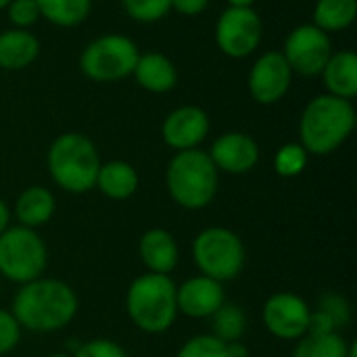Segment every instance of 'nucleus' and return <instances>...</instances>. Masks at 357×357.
<instances>
[{
	"label": "nucleus",
	"instance_id": "1",
	"mask_svg": "<svg viewBox=\"0 0 357 357\" xmlns=\"http://www.w3.org/2000/svg\"><path fill=\"white\" fill-rule=\"evenodd\" d=\"M21 328L52 333L65 328L77 314V297L69 284L54 278H36L21 284L10 312Z\"/></svg>",
	"mask_w": 357,
	"mask_h": 357
},
{
	"label": "nucleus",
	"instance_id": "2",
	"mask_svg": "<svg viewBox=\"0 0 357 357\" xmlns=\"http://www.w3.org/2000/svg\"><path fill=\"white\" fill-rule=\"evenodd\" d=\"M356 128V109L351 100L331 94L314 96L299 117V144L307 155L335 153Z\"/></svg>",
	"mask_w": 357,
	"mask_h": 357
},
{
	"label": "nucleus",
	"instance_id": "3",
	"mask_svg": "<svg viewBox=\"0 0 357 357\" xmlns=\"http://www.w3.org/2000/svg\"><path fill=\"white\" fill-rule=\"evenodd\" d=\"M46 165L52 182L73 195H84L96 184L100 157L94 142L79 132L56 136L48 149Z\"/></svg>",
	"mask_w": 357,
	"mask_h": 357
},
{
	"label": "nucleus",
	"instance_id": "4",
	"mask_svg": "<svg viewBox=\"0 0 357 357\" xmlns=\"http://www.w3.org/2000/svg\"><path fill=\"white\" fill-rule=\"evenodd\" d=\"M165 184L169 197L180 207L197 211L213 201L220 184V172L205 151H178L167 163Z\"/></svg>",
	"mask_w": 357,
	"mask_h": 357
},
{
	"label": "nucleus",
	"instance_id": "5",
	"mask_svg": "<svg viewBox=\"0 0 357 357\" xmlns=\"http://www.w3.org/2000/svg\"><path fill=\"white\" fill-rule=\"evenodd\" d=\"M176 289L167 274L149 272L138 276L126 295V310L134 326L149 335L169 331L178 316Z\"/></svg>",
	"mask_w": 357,
	"mask_h": 357
},
{
	"label": "nucleus",
	"instance_id": "6",
	"mask_svg": "<svg viewBox=\"0 0 357 357\" xmlns=\"http://www.w3.org/2000/svg\"><path fill=\"white\" fill-rule=\"evenodd\" d=\"M140 56L136 42L123 33H105L88 42L79 54L82 73L96 84H115L130 77Z\"/></svg>",
	"mask_w": 357,
	"mask_h": 357
},
{
	"label": "nucleus",
	"instance_id": "7",
	"mask_svg": "<svg viewBox=\"0 0 357 357\" xmlns=\"http://www.w3.org/2000/svg\"><path fill=\"white\" fill-rule=\"evenodd\" d=\"M48 264V251L36 230L8 226L0 234V274L17 284L42 278Z\"/></svg>",
	"mask_w": 357,
	"mask_h": 357
},
{
	"label": "nucleus",
	"instance_id": "8",
	"mask_svg": "<svg viewBox=\"0 0 357 357\" xmlns=\"http://www.w3.org/2000/svg\"><path fill=\"white\" fill-rule=\"evenodd\" d=\"M192 257L203 276L218 282H228L243 272L245 247L232 230L211 226L195 238Z\"/></svg>",
	"mask_w": 357,
	"mask_h": 357
},
{
	"label": "nucleus",
	"instance_id": "9",
	"mask_svg": "<svg viewBox=\"0 0 357 357\" xmlns=\"http://www.w3.org/2000/svg\"><path fill=\"white\" fill-rule=\"evenodd\" d=\"M264 38V23L255 8L228 6L215 21V46L228 59L251 56Z\"/></svg>",
	"mask_w": 357,
	"mask_h": 357
},
{
	"label": "nucleus",
	"instance_id": "10",
	"mask_svg": "<svg viewBox=\"0 0 357 357\" xmlns=\"http://www.w3.org/2000/svg\"><path fill=\"white\" fill-rule=\"evenodd\" d=\"M280 52L293 73L316 77L322 73L326 61L333 54V40L314 23H301L289 31Z\"/></svg>",
	"mask_w": 357,
	"mask_h": 357
},
{
	"label": "nucleus",
	"instance_id": "11",
	"mask_svg": "<svg viewBox=\"0 0 357 357\" xmlns=\"http://www.w3.org/2000/svg\"><path fill=\"white\" fill-rule=\"evenodd\" d=\"M293 84V71L280 50H268L249 69L247 88L257 105L280 102Z\"/></svg>",
	"mask_w": 357,
	"mask_h": 357
},
{
	"label": "nucleus",
	"instance_id": "12",
	"mask_svg": "<svg viewBox=\"0 0 357 357\" xmlns=\"http://www.w3.org/2000/svg\"><path fill=\"white\" fill-rule=\"evenodd\" d=\"M312 310L295 293H276L264 305L266 328L282 341H297L307 335Z\"/></svg>",
	"mask_w": 357,
	"mask_h": 357
},
{
	"label": "nucleus",
	"instance_id": "13",
	"mask_svg": "<svg viewBox=\"0 0 357 357\" xmlns=\"http://www.w3.org/2000/svg\"><path fill=\"white\" fill-rule=\"evenodd\" d=\"M209 115L205 109L197 105H182L174 111H169L161 123V136L163 142L178 151L199 149V144L209 134Z\"/></svg>",
	"mask_w": 357,
	"mask_h": 357
},
{
	"label": "nucleus",
	"instance_id": "14",
	"mask_svg": "<svg viewBox=\"0 0 357 357\" xmlns=\"http://www.w3.org/2000/svg\"><path fill=\"white\" fill-rule=\"evenodd\" d=\"M209 159L218 172L226 174H247L259 161V146L253 136L245 132H226L218 136L209 149Z\"/></svg>",
	"mask_w": 357,
	"mask_h": 357
},
{
	"label": "nucleus",
	"instance_id": "15",
	"mask_svg": "<svg viewBox=\"0 0 357 357\" xmlns=\"http://www.w3.org/2000/svg\"><path fill=\"white\" fill-rule=\"evenodd\" d=\"M176 303H178V312H182L188 318L201 320V318H211L226 303V297H224L222 282L201 274L176 289Z\"/></svg>",
	"mask_w": 357,
	"mask_h": 357
},
{
	"label": "nucleus",
	"instance_id": "16",
	"mask_svg": "<svg viewBox=\"0 0 357 357\" xmlns=\"http://www.w3.org/2000/svg\"><path fill=\"white\" fill-rule=\"evenodd\" d=\"M132 75L136 84L151 94H167L178 86V69L163 52H142Z\"/></svg>",
	"mask_w": 357,
	"mask_h": 357
},
{
	"label": "nucleus",
	"instance_id": "17",
	"mask_svg": "<svg viewBox=\"0 0 357 357\" xmlns=\"http://www.w3.org/2000/svg\"><path fill=\"white\" fill-rule=\"evenodd\" d=\"M320 77L326 88V94L354 100L357 96V54L354 50L333 52Z\"/></svg>",
	"mask_w": 357,
	"mask_h": 357
},
{
	"label": "nucleus",
	"instance_id": "18",
	"mask_svg": "<svg viewBox=\"0 0 357 357\" xmlns=\"http://www.w3.org/2000/svg\"><path fill=\"white\" fill-rule=\"evenodd\" d=\"M40 56V40L29 29L0 31V69L21 71Z\"/></svg>",
	"mask_w": 357,
	"mask_h": 357
},
{
	"label": "nucleus",
	"instance_id": "19",
	"mask_svg": "<svg viewBox=\"0 0 357 357\" xmlns=\"http://www.w3.org/2000/svg\"><path fill=\"white\" fill-rule=\"evenodd\" d=\"M140 259L153 274L174 272L178 266V245L176 238L163 228H151L140 238Z\"/></svg>",
	"mask_w": 357,
	"mask_h": 357
},
{
	"label": "nucleus",
	"instance_id": "20",
	"mask_svg": "<svg viewBox=\"0 0 357 357\" xmlns=\"http://www.w3.org/2000/svg\"><path fill=\"white\" fill-rule=\"evenodd\" d=\"M138 184H140V178H138V172L134 169V165H130L128 161L115 159V161L100 163L94 186H98V190L107 199L126 201L138 190Z\"/></svg>",
	"mask_w": 357,
	"mask_h": 357
},
{
	"label": "nucleus",
	"instance_id": "21",
	"mask_svg": "<svg viewBox=\"0 0 357 357\" xmlns=\"http://www.w3.org/2000/svg\"><path fill=\"white\" fill-rule=\"evenodd\" d=\"M54 197L48 188L29 186L15 201V218L19 226L36 230L54 215Z\"/></svg>",
	"mask_w": 357,
	"mask_h": 357
},
{
	"label": "nucleus",
	"instance_id": "22",
	"mask_svg": "<svg viewBox=\"0 0 357 357\" xmlns=\"http://www.w3.org/2000/svg\"><path fill=\"white\" fill-rule=\"evenodd\" d=\"M356 17L357 0H316L312 23L331 36L351 27Z\"/></svg>",
	"mask_w": 357,
	"mask_h": 357
},
{
	"label": "nucleus",
	"instance_id": "23",
	"mask_svg": "<svg viewBox=\"0 0 357 357\" xmlns=\"http://www.w3.org/2000/svg\"><path fill=\"white\" fill-rule=\"evenodd\" d=\"M36 4L40 17L56 27H77L92 10V0H36Z\"/></svg>",
	"mask_w": 357,
	"mask_h": 357
},
{
	"label": "nucleus",
	"instance_id": "24",
	"mask_svg": "<svg viewBox=\"0 0 357 357\" xmlns=\"http://www.w3.org/2000/svg\"><path fill=\"white\" fill-rule=\"evenodd\" d=\"M349 345L339 333L305 335L299 339L293 357H347Z\"/></svg>",
	"mask_w": 357,
	"mask_h": 357
},
{
	"label": "nucleus",
	"instance_id": "25",
	"mask_svg": "<svg viewBox=\"0 0 357 357\" xmlns=\"http://www.w3.org/2000/svg\"><path fill=\"white\" fill-rule=\"evenodd\" d=\"M213 337L222 343L241 341V337L247 331V316L238 305L224 303L213 316Z\"/></svg>",
	"mask_w": 357,
	"mask_h": 357
},
{
	"label": "nucleus",
	"instance_id": "26",
	"mask_svg": "<svg viewBox=\"0 0 357 357\" xmlns=\"http://www.w3.org/2000/svg\"><path fill=\"white\" fill-rule=\"evenodd\" d=\"M307 151L299 142H287L274 157V169L282 178H295L307 167Z\"/></svg>",
	"mask_w": 357,
	"mask_h": 357
},
{
	"label": "nucleus",
	"instance_id": "27",
	"mask_svg": "<svg viewBox=\"0 0 357 357\" xmlns=\"http://www.w3.org/2000/svg\"><path fill=\"white\" fill-rule=\"evenodd\" d=\"M126 15L138 23L161 21L172 10V0H121Z\"/></svg>",
	"mask_w": 357,
	"mask_h": 357
},
{
	"label": "nucleus",
	"instance_id": "28",
	"mask_svg": "<svg viewBox=\"0 0 357 357\" xmlns=\"http://www.w3.org/2000/svg\"><path fill=\"white\" fill-rule=\"evenodd\" d=\"M316 312L324 314V316L333 322V326H335L337 331L343 328V326H347L349 320H351V310H349L347 299L341 297V295H337V293H326V295H322L320 301H318V310H316Z\"/></svg>",
	"mask_w": 357,
	"mask_h": 357
},
{
	"label": "nucleus",
	"instance_id": "29",
	"mask_svg": "<svg viewBox=\"0 0 357 357\" xmlns=\"http://www.w3.org/2000/svg\"><path fill=\"white\" fill-rule=\"evenodd\" d=\"M176 357H226L224 343L213 335H199L186 341Z\"/></svg>",
	"mask_w": 357,
	"mask_h": 357
},
{
	"label": "nucleus",
	"instance_id": "30",
	"mask_svg": "<svg viewBox=\"0 0 357 357\" xmlns=\"http://www.w3.org/2000/svg\"><path fill=\"white\" fill-rule=\"evenodd\" d=\"M4 10L8 15V21L17 29H29L40 19V8L36 0H10Z\"/></svg>",
	"mask_w": 357,
	"mask_h": 357
},
{
	"label": "nucleus",
	"instance_id": "31",
	"mask_svg": "<svg viewBox=\"0 0 357 357\" xmlns=\"http://www.w3.org/2000/svg\"><path fill=\"white\" fill-rule=\"evenodd\" d=\"M73 357H128V354L111 339H94L77 347Z\"/></svg>",
	"mask_w": 357,
	"mask_h": 357
},
{
	"label": "nucleus",
	"instance_id": "32",
	"mask_svg": "<svg viewBox=\"0 0 357 357\" xmlns=\"http://www.w3.org/2000/svg\"><path fill=\"white\" fill-rule=\"evenodd\" d=\"M19 337H21V326L17 324L15 316L10 312L0 310V356L13 351L19 343Z\"/></svg>",
	"mask_w": 357,
	"mask_h": 357
},
{
	"label": "nucleus",
	"instance_id": "33",
	"mask_svg": "<svg viewBox=\"0 0 357 357\" xmlns=\"http://www.w3.org/2000/svg\"><path fill=\"white\" fill-rule=\"evenodd\" d=\"M209 6V0H172V10L182 17H199Z\"/></svg>",
	"mask_w": 357,
	"mask_h": 357
},
{
	"label": "nucleus",
	"instance_id": "34",
	"mask_svg": "<svg viewBox=\"0 0 357 357\" xmlns=\"http://www.w3.org/2000/svg\"><path fill=\"white\" fill-rule=\"evenodd\" d=\"M224 354L226 357H249V349L245 343L232 341V343H224Z\"/></svg>",
	"mask_w": 357,
	"mask_h": 357
},
{
	"label": "nucleus",
	"instance_id": "35",
	"mask_svg": "<svg viewBox=\"0 0 357 357\" xmlns=\"http://www.w3.org/2000/svg\"><path fill=\"white\" fill-rule=\"evenodd\" d=\"M8 222H10V211H8L6 203L0 199V234L8 228Z\"/></svg>",
	"mask_w": 357,
	"mask_h": 357
},
{
	"label": "nucleus",
	"instance_id": "36",
	"mask_svg": "<svg viewBox=\"0 0 357 357\" xmlns=\"http://www.w3.org/2000/svg\"><path fill=\"white\" fill-rule=\"evenodd\" d=\"M228 6H236V8H253V4L257 0H226Z\"/></svg>",
	"mask_w": 357,
	"mask_h": 357
},
{
	"label": "nucleus",
	"instance_id": "37",
	"mask_svg": "<svg viewBox=\"0 0 357 357\" xmlns=\"http://www.w3.org/2000/svg\"><path fill=\"white\" fill-rule=\"evenodd\" d=\"M347 357H357V347H356V345H349V351H347Z\"/></svg>",
	"mask_w": 357,
	"mask_h": 357
},
{
	"label": "nucleus",
	"instance_id": "38",
	"mask_svg": "<svg viewBox=\"0 0 357 357\" xmlns=\"http://www.w3.org/2000/svg\"><path fill=\"white\" fill-rule=\"evenodd\" d=\"M10 4V0H0V10H4Z\"/></svg>",
	"mask_w": 357,
	"mask_h": 357
},
{
	"label": "nucleus",
	"instance_id": "39",
	"mask_svg": "<svg viewBox=\"0 0 357 357\" xmlns=\"http://www.w3.org/2000/svg\"><path fill=\"white\" fill-rule=\"evenodd\" d=\"M48 357H71V356H67V354H52V356H48Z\"/></svg>",
	"mask_w": 357,
	"mask_h": 357
}]
</instances>
